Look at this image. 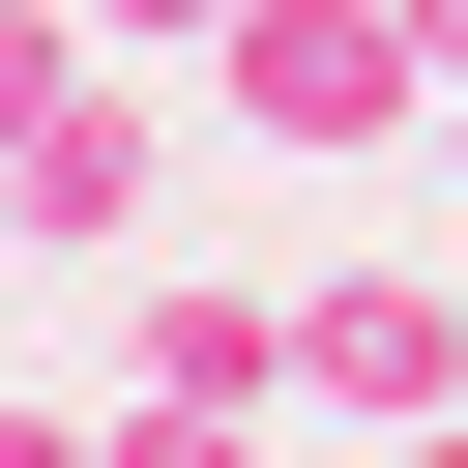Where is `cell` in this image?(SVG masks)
Segmentation results:
<instances>
[{
  "mask_svg": "<svg viewBox=\"0 0 468 468\" xmlns=\"http://www.w3.org/2000/svg\"><path fill=\"white\" fill-rule=\"evenodd\" d=\"M0 468H88V439H58V410H0Z\"/></svg>",
  "mask_w": 468,
  "mask_h": 468,
  "instance_id": "cell-3",
  "label": "cell"
},
{
  "mask_svg": "<svg viewBox=\"0 0 468 468\" xmlns=\"http://www.w3.org/2000/svg\"><path fill=\"white\" fill-rule=\"evenodd\" d=\"M234 88H263V117L322 146V117H380V29H322V0H292V29H234Z\"/></svg>",
  "mask_w": 468,
  "mask_h": 468,
  "instance_id": "cell-1",
  "label": "cell"
},
{
  "mask_svg": "<svg viewBox=\"0 0 468 468\" xmlns=\"http://www.w3.org/2000/svg\"><path fill=\"white\" fill-rule=\"evenodd\" d=\"M29 117H58V0H0V146H29Z\"/></svg>",
  "mask_w": 468,
  "mask_h": 468,
  "instance_id": "cell-2",
  "label": "cell"
}]
</instances>
